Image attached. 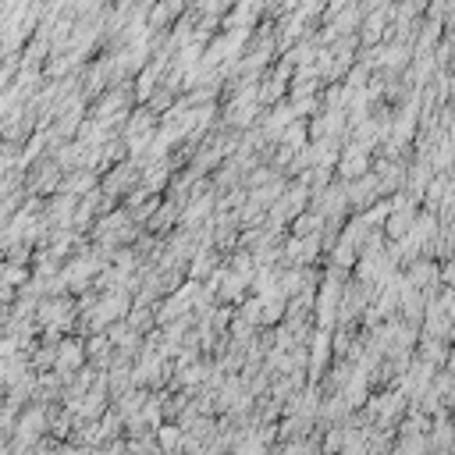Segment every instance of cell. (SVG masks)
I'll return each mask as SVG.
<instances>
[{
    "mask_svg": "<svg viewBox=\"0 0 455 455\" xmlns=\"http://www.w3.org/2000/svg\"><path fill=\"white\" fill-rule=\"evenodd\" d=\"M64 381H68V373L72 370H86V345H79L75 338H64L61 345H57V366H54Z\"/></svg>",
    "mask_w": 455,
    "mask_h": 455,
    "instance_id": "6da1fadb",
    "label": "cell"
},
{
    "mask_svg": "<svg viewBox=\"0 0 455 455\" xmlns=\"http://www.w3.org/2000/svg\"><path fill=\"white\" fill-rule=\"evenodd\" d=\"M135 181H139V167H135V164H121L114 174H107V178H103V192L118 199V196H121L125 189H132Z\"/></svg>",
    "mask_w": 455,
    "mask_h": 455,
    "instance_id": "7a4b0ae2",
    "label": "cell"
},
{
    "mask_svg": "<svg viewBox=\"0 0 455 455\" xmlns=\"http://www.w3.org/2000/svg\"><path fill=\"white\" fill-rule=\"evenodd\" d=\"M420 359H423L427 366H437V363L444 359V342H441V338H427V335H423V345H420Z\"/></svg>",
    "mask_w": 455,
    "mask_h": 455,
    "instance_id": "3957f363",
    "label": "cell"
},
{
    "mask_svg": "<svg viewBox=\"0 0 455 455\" xmlns=\"http://www.w3.org/2000/svg\"><path fill=\"white\" fill-rule=\"evenodd\" d=\"M157 441H160V451L171 455V451L181 444V427H178V423H164V427L157 430Z\"/></svg>",
    "mask_w": 455,
    "mask_h": 455,
    "instance_id": "277c9868",
    "label": "cell"
},
{
    "mask_svg": "<svg viewBox=\"0 0 455 455\" xmlns=\"http://www.w3.org/2000/svg\"><path fill=\"white\" fill-rule=\"evenodd\" d=\"M181 11H185L181 4H160V8H153V15H150V29H153V33H160V29H164L174 15H181Z\"/></svg>",
    "mask_w": 455,
    "mask_h": 455,
    "instance_id": "5b68a950",
    "label": "cell"
},
{
    "mask_svg": "<svg viewBox=\"0 0 455 455\" xmlns=\"http://www.w3.org/2000/svg\"><path fill=\"white\" fill-rule=\"evenodd\" d=\"M242 292H246V278H242V274H235V271H228V274H224V288H220V296H224V299H239Z\"/></svg>",
    "mask_w": 455,
    "mask_h": 455,
    "instance_id": "8992f818",
    "label": "cell"
},
{
    "mask_svg": "<svg viewBox=\"0 0 455 455\" xmlns=\"http://www.w3.org/2000/svg\"><path fill=\"white\" fill-rule=\"evenodd\" d=\"M335 264H338V267H356V246L342 239V242L335 246Z\"/></svg>",
    "mask_w": 455,
    "mask_h": 455,
    "instance_id": "52a82bcc",
    "label": "cell"
},
{
    "mask_svg": "<svg viewBox=\"0 0 455 455\" xmlns=\"http://www.w3.org/2000/svg\"><path fill=\"white\" fill-rule=\"evenodd\" d=\"M213 264H217V257H213V253H196V260H192L189 274H192V278H206Z\"/></svg>",
    "mask_w": 455,
    "mask_h": 455,
    "instance_id": "ba28073f",
    "label": "cell"
},
{
    "mask_svg": "<svg viewBox=\"0 0 455 455\" xmlns=\"http://www.w3.org/2000/svg\"><path fill=\"white\" fill-rule=\"evenodd\" d=\"M72 86H75V79H68V82H61V89H57V96H61V100H64V96H68V93H72ZM50 96H54V89H47V93H43V96H40V103H43V107H47V103H50ZM47 111H50V107H47Z\"/></svg>",
    "mask_w": 455,
    "mask_h": 455,
    "instance_id": "9c48e42d",
    "label": "cell"
}]
</instances>
